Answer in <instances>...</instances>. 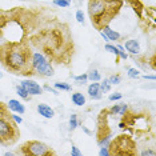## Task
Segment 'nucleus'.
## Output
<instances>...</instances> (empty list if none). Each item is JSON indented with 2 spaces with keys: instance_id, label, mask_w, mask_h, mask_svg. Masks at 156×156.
I'll return each instance as SVG.
<instances>
[{
  "instance_id": "obj_1",
  "label": "nucleus",
  "mask_w": 156,
  "mask_h": 156,
  "mask_svg": "<svg viewBox=\"0 0 156 156\" xmlns=\"http://www.w3.org/2000/svg\"><path fill=\"white\" fill-rule=\"evenodd\" d=\"M31 56L30 44L26 41H4L0 45V64L15 75H34Z\"/></svg>"
},
{
  "instance_id": "obj_2",
  "label": "nucleus",
  "mask_w": 156,
  "mask_h": 156,
  "mask_svg": "<svg viewBox=\"0 0 156 156\" xmlns=\"http://www.w3.org/2000/svg\"><path fill=\"white\" fill-rule=\"evenodd\" d=\"M123 7V0H88V15L95 28L101 31Z\"/></svg>"
},
{
  "instance_id": "obj_3",
  "label": "nucleus",
  "mask_w": 156,
  "mask_h": 156,
  "mask_svg": "<svg viewBox=\"0 0 156 156\" xmlns=\"http://www.w3.org/2000/svg\"><path fill=\"white\" fill-rule=\"evenodd\" d=\"M20 132L17 124L13 122L8 112L0 113V144L12 145L19 140Z\"/></svg>"
},
{
  "instance_id": "obj_4",
  "label": "nucleus",
  "mask_w": 156,
  "mask_h": 156,
  "mask_svg": "<svg viewBox=\"0 0 156 156\" xmlns=\"http://www.w3.org/2000/svg\"><path fill=\"white\" fill-rule=\"evenodd\" d=\"M31 66H32L34 75L49 77V76H54V73H55L51 62L45 58V55L40 54V52H32V56H31Z\"/></svg>"
},
{
  "instance_id": "obj_5",
  "label": "nucleus",
  "mask_w": 156,
  "mask_h": 156,
  "mask_svg": "<svg viewBox=\"0 0 156 156\" xmlns=\"http://www.w3.org/2000/svg\"><path fill=\"white\" fill-rule=\"evenodd\" d=\"M19 154L26 156H51L55 155V151L43 141L30 140L20 147Z\"/></svg>"
},
{
  "instance_id": "obj_6",
  "label": "nucleus",
  "mask_w": 156,
  "mask_h": 156,
  "mask_svg": "<svg viewBox=\"0 0 156 156\" xmlns=\"http://www.w3.org/2000/svg\"><path fill=\"white\" fill-rule=\"evenodd\" d=\"M20 86L26 88V91L31 95V96H37V95H41L44 92L43 87H41L39 83H36V81H34V80H28V79L23 80L22 83H20Z\"/></svg>"
},
{
  "instance_id": "obj_7",
  "label": "nucleus",
  "mask_w": 156,
  "mask_h": 156,
  "mask_svg": "<svg viewBox=\"0 0 156 156\" xmlns=\"http://www.w3.org/2000/svg\"><path fill=\"white\" fill-rule=\"evenodd\" d=\"M88 96H90L92 100H100L103 98V92L100 90V84L98 81H92V83L88 86Z\"/></svg>"
},
{
  "instance_id": "obj_8",
  "label": "nucleus",
  "mask_w": 156,
  "mask_h": 156,
  "mask_svg": "<svg viewBox=\"0 0 156 156\" xmlns=\"http://www.w3.org/2000/svg\"><path fill=\"white\" fill-rule=\"evenodd\" d=\"M123 47H124V49H127L131 55H139L140 51H141L140 43L136 40V39H129V40H127Z\"/></svg>"
},
{
  "instance_id": "obj_9",
  "label": "nucleus",
  "mask_w": 156,
  "mask_h": 156,
  "mask_svg": "<svg viewBox=\"0 0 156 156\" xmlns=\"http://www.w3.org/2000/svg\"><path fill=\"white\" fill-rule=\"evenodd\" d=\"M36 109L39 112V115L43 116L45 119H52L55 116V111L54 108H51L48 104H44V103H39L36 105Z\"/></svg>"
},
{
  "instance_id": "obj_10",
  "label": "nucleus",
  "mask_w": 156,
  "mask_h": 156,
  "mask_svg": "<svg viewBox=\"0 0 156 156\" xmlns=\"http://www.w3.org/2000/svg\"><path fill=\"white\" fill-rule=\"evenodd\" d=\"M7 107H8L9 111H12L13 113H19V115H23L26 112V107H24L23 103H20L16 99H9L8 103H7Z\"/></svg>"
},
{
  "instance_id": "obj_11",
  "label": "nucleus",
  "mask_w": 156,
  "mask_h": 156,
  "mask_svg": "<svg viewBox=\"0 0 156 156\" xmlns=\"http://www.w3.org/2000/svg\"><path fill=\"white\" fill-rule=\"evenodd\" d=\"M101 31L104 32L105 35H107V37H108V40L109 41H118V40H120V34L118 32V31H113V30H111L108 26H105V27H103L101 28Z\"/></svg>"
},
{
  "instance_id": "obj_12",
  "label": "nucleus",
  "mask_w": 156,
  "mask_h": 156,
  "mask_svg": "<svg viewBox=\"0 0 156 156\" xmlns=\"http://www.w3.org/2000/svg\"><path fill=\"white\" fill-rule=\"evenodd\" d=\"M71 100L75 105L77 107H81V105L86 104V96H84L81 92H73L72 95H71Z\"/></svg>"
},
{
  "instance_id": "obj_13",
  "label": "nucleus",
  "mask_w": 156,
  "mask_h": 156,
  "mask_svg": "<svg viewBox=\"0 0 156 156\" xmlns=\"http://www.w3.org/2000/svg\"><path fill=\"white\" fill-rule=\"evenodd\" d=\"M87 77H88V80H91V81H100L101 80V75L98 69H91L90 72L87 73Z\"/></svg>"
},
{
  "instance_id": "obj_14",
  "label": "nucleus",
  "mask_w": 156,
  "mask_h": 156,
  "mask_svg": "<svg viewBox=\"0 0 156 156\" xmlns=\"http://www.w3.org/2000/svg\"><path fill=\"white\" fill-rule=\"evenodd\" d=\"M16 94L19 95V98H22L23 100H30V98H31V95L28 94L26 91V88L22 86H16Z\"/></svg>"
},
{
  "instance_id": "obj_15",
  "label": "nucleus",
  "mask_w": 156,
  "mask_h": 156,
  "mask_svg": "<svg viewBox=\"0 0 156 156\" xmlns=\"http://www.w3.org/2000/svg\"><path fill=\"white\" fill-rule=\"evenodd\" d=\"M68 128L71 129V131H73V129H76L77 127L80 126V123H79V120H77V115H71V118H69V123H68Z\"/></svg>"
},
{
  "instance_id": "obj_16",
  "label": "nucleus",
  "mask_w": 156,
  "mask_h": 156,
  "mask_svg": "<svg viewBox=\"0 0 156 156\" xmlns=\"http://www.w3.org/2000/svg\"><path fill=\"white\" fill-rule=\"evenodd\" d=\"M111 135H108V136H103V137H99L98 139V144L99 147H109V144H111Z\"/></svg>"
},
{
  "instance_id": "obj_17",
  "label": "nucleus",
  "mask_w": 156,
  "mask_h": 156,
  "mask_svg": "<svg viewBox=\"0 0 156 156\" xmlns=\"http://www.w3.org/2000/svg\"><path fill=\"white\" fill-rule=\"evenodd\" d=\"M54 87H55L58 91H67V92L72 91V87H71L69 84H67V83H60V81L55 83V84H54Z\"/></svg>"
},
{
  "instance_id": "obj_18",
  "label": "nucleus",
  "mask_w": 156,
  "mask_h": 156,
  "mask_svg": "<svg viewBox=\"0 0 156 156\" xmlns=\"http://www.w3.org/2000/svg\"><path fill=\"white\" fill-rule=\"evenodd\" d=\"M99 84H100V90H101L103 94H107V92L111 91V84H109L108 79H104L101 83H99Z\"/></svg>"
},
{
  "instance_id": "obj_19",
  "label": "nucleus",
  "mask_w": 156,
  "mask_h": 156,
  "mask_svg": "<svg viewBox=\"0 0 156 156\" xmlns=\"http://www.w3.org/2000/svg\"><path fill=\"white\" fill-rule=\"evenodd\" d=\"M71 2H72V0H52V3H54L55 5L60 7V8H67V7H69Z\"/></svg>"
},
{
  "instance_id": "obj_20",
  "label": "nucleus",
  "mask_w": 156,
  "mask_h": 156,
  "mask_svg": "<svg viewBox=\"0 0 156 156\" xmlns=\"http://www.w3.org/2000/svg\"><path fill=\"white\" fill-rule=\"evenodd\" d=\"M127 75H128L129 79H136V77L140 76V71L137 68H133V67H131L128 68V72H127Z\"/></svg>"
},
{
  "instance_id": "obj_21",
  "label": "nucleus",
  "mask_w": 156,
  "mask_h": 156,
  "mask_svg": "<svg viewBox=\"0 0 156 156\" xmlns=\"http://www.w3.org/2000/svg\"><path fill=\"white\" fill-rule=\"evenodd\" d=\"M104 49L105 51H108V52H111V54H113L115 56H118L119 58V49L116 45H112V44H105L104 45Z\"/></svg>"
},
{
  "instance_id": "obj_22",
  "label": "nucleus",
  "mask_w": 156,
  "mask_h": 156,
  "mask_svg": "<svg viewBox=\"0 0 156 156\" xmlns=\"http://www.w3.org/2000/svg\"><path fill=\"white\" fill-rule=\"evenodd\" d=\"M108 81L111 86H118V84H120V81H122V77H120V75H112L108 77Z\"/></svg>"
},
{
  "instance_id": "obj_23",
  "label": "nucleus",
  "mask_w": 156,
  "mask_h": 156,
  "mask_svg": "<svg viewBox=\"0 0 156 156\" xmlns=\"http://www.w3.org/2000/svg\"><path fill=\"white\" fill-rule=\"evenodd\" d=\"M116 47H118V49H119V58H122L123 60H127V59H128V55H127L126 49H124V47H123L122 44H118Z\"/></svg>"
},
{
  "instance_id": "obj_24",
  "label": "nucleus",
  "mask_w": 156,
  "mask_h": 156,
  "mask_svg": "<svg viewBox=\"0 0 156 156\" xmlns=\"http://www.w3.org/2000/svg\"><path fill=\"white\" fill-rule=\"evenodd\" d=\"M72 77L75 79V81H79V84H84L88 80L87 73H83V75H79V76H72Z\"/></svg>"
},
{
  "instance_id": "obj_25",
  "label": "nucleus",
  "mask_w": 156,
  "mask_h": 156,
  "mask_svg": "<svg viewBox=\"0 0 156 156\" xmlns=\"http://www.w3.org/2000/svg\"><path fill=\"white\" fill-rule=\"evenodd\" d=\"M122 98H123V95L120 94V92H113V94L109 95L108 100H109V101H116V100H120Z\"/></svg>"
},
{
  "instance_id": "obj_26",
  "label": "nucleus",
  "mask_w": 156,
  "mask_h": 156,
  "mask_svg": "<svg viewBox=\"0 0 156 156\" xmlns=\"http://www.w3.org/2000/svg\"><path fill=\"white\" fill-rule=\"evenodd\" d=\"M76 20H77V23H80V24H84V12L81 11V9H77L76 11Z\"/></svg>"
},
{
  "instance_id": "obj_27",
  "label": "nucleus",
  "mask_w": 156,
  "mask_h": 156,
  "mask_svg": "<svg viewBox=\"0 0 156 156\" xmlns=\"http://www.w3.org/2000/svg\"><path fill=\"white\" fill-rule=\"evenodd\" d=\"M43 91H48V92H51V94H54L55 96H58V95H59V91L56 90L55 87H49L48 84H44V86H43Z\"/></svg>"
},
{
  "instance_id": "obj_28",
  "label": "nucleus",
  "mask_w": 156,
  "mask_h": 156,
  "mask_svg": "<svg viewBox=\"0 0 156 156\" xmlns=\"http://www.w3.org/2000/svg\"><path fill=\"white\" fill-rule=\"evenodd\" d=\"M99 155H100V156H109V155H111V152H109V148L108 147H100Z\"/></svg>"
},
{
  "instance_id": "obj_29",
  "label": "nucleus",
  "mask_w": 156,
  "mask_h": 156,
  "mask_svg": "<svg viewBox=\"0 0 156 156\" xmlns=\"http://www.w3.org/2000/svg\"><path fill=\"white\" fill-rule=\"evenodd\" d=\"M140 155H141V156H155V155H156V152H155L154 150H150V148H147V150L141 151V152H140Z\"/></svg>"
},
{
  "instance_id": "obj_30",
  "label": "nucleus",
  "mask_w": 156,
  "mask_h": 156,
  "mask_svg": "<svg viewBox=\"0 0 156 156\" xmlns=\"http://www.w3.org/2000/svg\"><path fill=\"white\" fill-rule=\"evenodd\" d=\"M71 155L72 156H81V151L76 147V145H72V148H71Z\"/></svg>"
},
{
  "instance_id": "obj_31",
  "label": "nucleus",
  "mask_w": 156,
  "mask_h": 156,
  "mask_svg": "<svg viewBox=\"0 0 156 156\" xmlns=\"http://www.w3.org/2000/svg\"><path fill=\"white\" fill-rule=\"evenodd\" d=\"M11 118H12L13 122H15V123L17 124V126L23 123V119H22V116H20V115H15V113H12V115H11Z\"/></svg>"
},
{
  "instance_id": "obj_32",
  "label": "nucleus",
  "mask_w": 156,
  "mask_h": 156,
  "mask_svg": "<svg viewBox=\"0 0 156 156\" xmlns=\"http://www.w3.org/2000/svg\"><path fill=\"white\" fill-rule=\"evenodd\" d=\"M141 77H143V79H145V80H151V81H155V80H156V76H155V75H143Z\"/></svg>"
},
{
  "instance_id": "obj_33",
  "label": "nucleus",
  "mask_w": 156,
  "mask_h": 156,
  "mask_svg": "<svg viewBox=\"0 0 156 156\" xmlns=\"http://www.w3.org/2000/svg\"><path fill=\"white\" fill-rule=\"evenodd\" d=\"M81 129H83V131H84V132H86L87 135H90V136H91V135H92V132H91V131H90V129H88V128H87V127L81 126Z\"/></svg>"
},
{
  "instance_id": "obj_34",
  "label": "nucleus",
  "mask_w": 156,
  "mask_h": 156,
  "mask_svg": "<svg viewBox=\"0 0 156 156\" xmlns=\"http://www.w3.org/2000/svg\"><path fill=\"white\" fill-rule=\"evenodd\" d=\"M100 35H101V37L104 39V41H109V40H108V37H107V35L103 32V31H100Z\"/></svg>"
},
{
  "instance_id": "obj_35",
  "label": "nucleus",
  "mask_w": 156,
  "mask_h": 156,
  "mask_svg": "<svg viewBox=\"0 0 156 156\" xmlns=\"http://www.w3.org/2000/svg\"><path fill=\"white\" fill-rule=\"evenodd\" d=\"M15 154L13 152H11V151H7V152H4V156H13Z\"/></svg>"
},
{
  "instance_id": "obj_36",
  "label": "nucleus",
  "mask_w": 156,
  "mask_h": 156,
  "mask_svg": "<svg viewBox=\"0 0 156 156\" xmlns=\"http://www.w3.org/2000/svg\"><path fill=\"white\" fill-rule=\"evenodd\" d=\"M3 76H4V75H3V72L0 71V79H3Z\"/></svg>"
},
{
  "instance_id": "obj_37",
  "label": "nucleus",
  "mask_w": 156,
  "mask_h": 156,
  "mask_svg": "<svg viewBox=\"0 0 156 156\" xmlns=\"http://www.w3.org/2000/svg\"><path fill=\"white\" fill-rule=\"evenodd\" d=\"M40 2H48V0H40Z\"/></svg>"
}]
</instances>
